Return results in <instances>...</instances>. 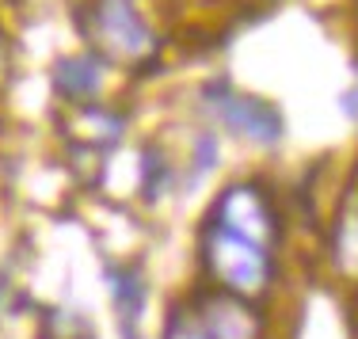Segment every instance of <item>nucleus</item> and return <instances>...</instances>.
<instances>
[{"label":"nucleus","instance_id":"1","mask_svg":"<svg viewBox=\"0 0 358 339\" xmlns=\"http://www.w3.org/2000/svg\"><path fill=\"white\" fill-rule=\"evenodd\" d=\"M73 27L80 46L126 80L160 69L172 38L164 0H76Z\"/></svg>","mask_w":358,"mask_h":339},{"label":"nucleus","instance_id":"2","mask_svg":"<svg viewBox=\"0 0 358 339\" xmlns=\"http://www.w3.org/2000/svg\"><path fill=\"white\" fill-rule=\"evenodd\" d=\"M194 252H199L202 286H214V290L236 294V298H248L259 305L275 294L278 275H282L275 248H263V244L210 222V217H202L199 225Z\"/></svg>","mask_w":358,"mask_h":339},{"label":"nucleus","instance_id":"3","mask_svg":"<svg viewBox=\"0 0 358 339\" xmlns=\"http://www.w3.org/2000/svg\"><path fill=\"white\" fill-rule=\"evenodd\" d=\"M194 111L221 138H233L248 149H278L286 138V115L259 92L233 84L229 76H206L194 88Z\"/></svg>","mask_w":358,"mask_h":339},{"label":"nucleus","instance_id":"4","mask_svg":"<svg viewBox=\"0 0 358 339\" xmlns=\"http://www.w3.org/2000/svg\"><path fill=\"white\" fill-rule=\"evenodd\" d=\"M210 222L233 229V233L248 236V240L263 244V248H282L286 236V214L278 206L275 191L267 187L255 175H244V180H229L225 187L214 194L206 210Z\"/></svg>","mask_w":358,"mask_h":339},{"label":"nucleus","instance_id":"5","mask_svg":"<svg viewBox=\"0 0 358 339\" xmlns=\"http://www.w3.org/2000/svg\"><path fill=\"white\" fill-rule=\"evenodd\" d=\"M187 305L199 320L202 339H267V312L259 301L202 286L187 298Z\"/></svg>","mask_w":358,"mask_h":339},{"label":"nucleus","instance_id":"6","mask_svg":"<svg viewBox=\"0 0 358 339\" xmlns=\"http://www.w3.org/2000/svg\"><path fill=\"white\" fill-rule=\"evenodd\" d=\"M118 80H122V76L110 69L107 62H99L92 50H84V46L54 57V65H50V92H54L65 107L107 103Z\"/></svg>","mask_w":358,"mask_h":339},{"label":"nucleus","instance_id":"7","mask_svg":"<svg viewBox=\"0 0 358 339\" xmlns=\"http://www.w3.org/2000/svg\"><path fill=\"white\" fill-rule=\"evenodd\" d=\"M130 130L126 111L107 99V103H88V107H65V138L73 141L76 152H96L107 157Z\"/></svg>","mask_w":358,"mask_h":339},{"label":"nucleus","instance_id":"8","mask_svg":"<svg viewBox=\"0 0 358 339\" xmlns=\"http://www.w3.org/2000/svg\"><path fill=\"white\" fill-rule=\"evenodd\" d=\"M328 252L331 264L343 278L358 282V187L351 183L336 210V222H331V236H328Z\"/></svg>","mask_w":358,"mask_h":339},{"label":"nucleus","instance_id":"9","mask_svg":"<svg viewBox=\"0 0 358 339\" xmlns=\"http://www.w3.org/2000/svg\"><path fill=\"white\" fill-rule=\"evenodd\" d=\"M221 134L214 130L210 122H202L199 118V126H194V134H191V145H187V160H183V187H194L199 180H206V175H214L217 168H221Z\"/></svg>","mask_w":358,"mask_h":339},{"label":"nucleus","instance_id":"10","mask_svg":"<svg viewBox=\"0 0 358 339\" xmlns=\"http://www.w3.org/2000/svg\"><path fill=\"white\" fill-rule=\"evenodd\" d=\"M12 65H15V50H12V35H8L4 20H0V92L12 80Z\"/></svg>","mask_w":358,"mask_h":339},{"label":"nucleus","instance_id":"11","mask_svg":"<svg viewBox=\"0 0 358 339\" xmlns=\"http://www.w3.org/2000/svg\"><path fill=\"white\" fill-rule=\"evenodd\" d=\"M339 111L351 118V122H358V84H351V88L339 96Z\"/></svg>","mask_w":358,"mask_h":339},{"label":"nucleus","instance_id":"12","mask_svg":"<svg viewBox=\"0 0 358 339\" xmlns=\"http://www.w3.org/2000/svg\"><path fill=\"white\" fill-rule=\"evenodd\" d=\"M347 4H351V12H355V23H358V0H347Z\"/></svg>","mask_w":358,"mask_h":339}]
</instances>
